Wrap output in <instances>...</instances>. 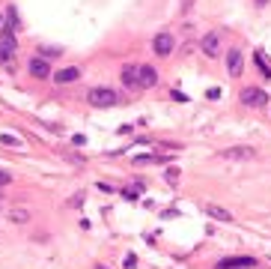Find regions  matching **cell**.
<instances>
[{"label": "cell", "mask_w": 271, "mask_h": 269, "mask_svg": "<svg viewBox=\"0 0 271 269\" xmlns=\"http://www.w3.org/2000/svg\"><path fill=\"white\" fill-rule=\"evenodd\" d=\"M81 78V69H75V66H69V69H60L54 75V81L57 84H72V81H78Z\"/></svg>", "instance_id": "11"}, {"label": "cell", "mask_w": 271, "mask_h": 269, "mask_svg": "<svg viewBox=\"0 0 271 269\" xmlns=\"http://www.w3.org/2000/svg\"><path fill=\"white\" fill-rule=\"evenodd\" d=\"M96 269H107V266H96Z\"/></svg>", "instance_id": "22"}, {"label": "cell", "mask_w": 271, "mask_h": 269, "mask_svg": "<svg viewBox=\"0 0 271 269\" xmlns=\"http://www.w3.org/2000/svg\"><path fill=\"white\" fill-rule=\"evenodd\" d=\"M200 48H203V54H209V57H218L220 36H218V33H206V36H203V42H200Z\"/></svg>", "instance_id": "9"}, {"label": "cell", "mask_w": 271, "mask_h": 269, "mask_svg": "<svg viewBox=\"0 0 271 269\" xmlns=\"http://www.w3.org/2000/svg\"><path fill=\"white\" fill-rule=\"evenodd\" d=\"M86 102L96 105V108H114L119 102V96L110 87H93L89 93H86Z\"/></svg>", "instance_id": "1"}, {"label": "cell", "mask_w": 271, "mask_h": 269, "mask_svg": "<svg viewBox=\"0 0 271 269\" xmlns=\"http://www.w3.org/2000/svg\"><path fill=\"white\" fill-rule=\"evenodd\" d=\"M137 81H140V87H155L158 72H155L152 66H140V69H137Z\"/></svg>", "instance_id": "10"}, {"label": "cell", "mask_w": 271, "mask_h": 269, "mask_svg": "<svg viewBox=\"0 0 271 269\" xmlns=\"http://www.w3.org/2000/svg\"><path fill=\"white\" fill-rule=\"evenodd\" d=\"M206 213H209V218H215V221H233V213H227L218 203H206Z\"/></svg>", "instance_id": "12"}, {"label": "cell", "mask_w": 271, "mask_h": 269, "mask_svg": "<svg viewBox=\"0 0 271 269\" xmlns=\"http://www.w3.org/2000/svg\"><path fill=\"white\" fill-rule=\"evenodd\" d=\"M251 266H256L254 257H227L218 263V269H251Z\"/></svg>", "instance_id": "6"}, {"label": "cell", "mask_w": 271, "mask_h": 269, "mask_svg": "<svg viewBox=\"0 0 271 269\" xmlns=\"http://www.w3.org/2000/svg\"><path fill=\"white\" fill-rule=\"evenodd\" d=\"M12 182V174H6V171H0V185H9Z\"/></svg>", "instance_id": "20"}, {"label": "cell", "mask_w": 271, "mask_h": 269, "mask_svg": "<svg viewBox=\"0 0 271 269\" xmlns=\"http://www.w3.org/2000/svg\"><path fill=\"white\" fill-rule=\"evenodd\" d=\"M164 179H167L170 185H176V182H179V168H167V174H164Z\"/></svg>", "instance_id": "18"}, {"label": "cell", "mask_w": 271, "mask_h": 269, "mask_svg": "<svg viewBox=\"0 0 271 269\" xmlns=\"http://www.w3.org/2000/svg\"><path fill=\"white\" fill-rule=\"evenodd\" d=\"M12 54H15V30L3 24V30H0V60H3V63H9V60H12Z\"/></svg>", "instance_id": "2"}, {"label": "cell", "mask_w": 271, "mask_h": 269, "mask_svg": "<svg viewBox=\"0 0 271 269\" xmlns=\"http://www.w3.org/2000/svg\"><path fill=\"white\" fill-rule=\"evenodd\" d=\"M27 69L33 78H51V66H48V60L45 57H33L30 63H27Z\"/></svg>", "instance_id": "5"}, {"label": "cell", "mask_w": 271, "mask_h": 269, "mask_svg": "<svg viewBox=\"0 0 271 269\" xmlns=\"http://www.w3.org/2000/svg\"><path fill=\"white\" fill-rule=\"evenodd\" d=\"M254 63H256V69L262 72V78H268V81H271V66L265 63V57H262V51H256V54H254Z\"/></svg>", "instance_id": "14"}, {"label": "cell", "mask_w": 271, "mask_h": 269, "mask_svg": "<svg viewBox=\"0 0 271 269\" xmlns=\"http://www.w3.org/2000/svg\"><path fill=\"white\" fill-rule=\"evenodd\" d=\"M223 159H256V150H251V147H230V150H223L220 153Z\"/></svg>", "instance_id": "8"}, {"label": "cell", "mask_w": 271, "mask_h": 269, "mask_svg": "<svg viewBox=\"0 0 271 269\" xmlns=\"http://www.w3.org/2000/svg\"><path fill=\"white\" fill-rule=\"evenodd\" d=\"M9 218L21 224V221H27V218H30V213H27V210H12V213H9Z\"/></svg>", "instance_id": "17"}, {"label": "cell", "mask_w": 271, "mask_h": 269, "mask_svg": "<svg viewBox=\"0 0 271 269\" xmlns=\"http://www.w3.org/2000/svg\"><path fill=\"white\" fill-rule=\"evenodd\" d=\"M39 54H42L45 60H51V57H57V54H60V51H57V48H42V51H39Z\"/></svg>", "instance_id": "19"}, {"label": "cell", "mask_w": 271, "mask_h": 269, "mask_svg": "<svg viewBox=\"0 0 271 269\" xmlns=\"http://www.w3.org/2000/svg\"><path fill=\"white\" fill-rule=\"evenodd\" d=\"M227 69H230V75H233V78H238V75H241V69H244V57H241V51H238V48L227 51Z\"/></svg>", "instance_id": "4"}, {"label": "cell", "mask_w": 271, "mask_h": 269, "mask_svg": "<svg viewBox=\"0 0 271 269\" xmlns=\"http://www.w3.org/2000/svg\"><path fill=\"white\" fill-rule=\"evenodd\" d=\"M6 27H12V30H18V12H15V6H6Z\"/></svg>", "instance_id": "15"}, {"label": "cell", "mask_w": 271, "mask_h": 269, "mask_svg": "<svg viewBox=\"0 0 271 269\" xmlns=\"http://www.w3.org/2000/svg\"><path fill=\"white\" fill-rule=\"evenodd\" d=\"M256 6H268V0H256Z\"/></svg>", "instance_id": "21"}, {"label": "cell", "mask_w": 271, "mask_h": 269, "mask_svg": "<svg viewBox=\"0 0 271 269\" xmlns=\"http://www.w3.org/2000/svg\"><path fill=\"white\" fill-rule=\"evenodd\" d=\"M241 102L247 108H265L268 105V93L259 87H244L241 90Z\"/></svg>", "instance_id": "3"}, {"label": "cell", "mask_w": 271, "mask_h": 269, "mask_svg": "<svg viewBox=\"0 0 271 269\" xmlns=\"http://www.w3.org/2000/svg\"><path fill=\"white\" fill-rule=\"evenodd\" d=\"M137 69H140V66H125V69H122V84H125V87H140Z\"/></svg>", "instance_id": "13"}, {"label": "cell", "mask_w": 271, "mask_h": 269, "mask_svg": "<svg viewBox=\"0 0 271 269\" xmlns=\"http://www.w3.org/2000/svg\"><path fill=\"white\" fill-rule=\"evenodd\" d=\"M152 48H155L158 57H167V54L173 51V36L170 33H158L155 36V42H152Z\"/></svg>", "instance_id": "7"}, {"label": "cell", "mask_w": 271, "mask_h": 269, "mask_svg": "<svg viewBox=\"0 0 271 269\" xmlns=\"http://www.w3.org/2000/svg\"><path fill=\"white\" fill-rule=\"evenodd\" d=\"M0 143H6V147H21V138H18V135H9V132H3V135H0Z\"/></svg>", "instance_id": "16"}]
</instances>
